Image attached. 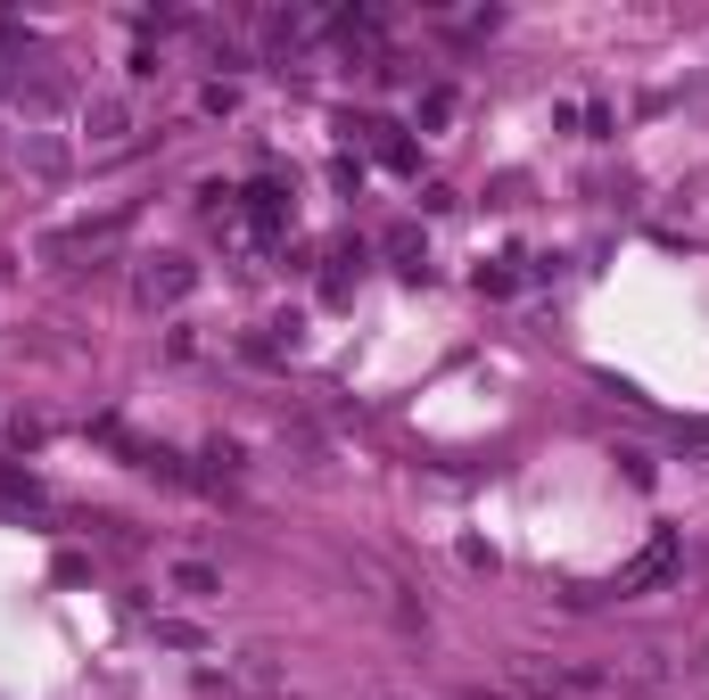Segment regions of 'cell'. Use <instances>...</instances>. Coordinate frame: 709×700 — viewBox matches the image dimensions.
I'll return each mask as SVG.
<instances>
[{
    "label": "cell",
    "mask_w": 709,
    "mask_h": 700,
    "mask_svg": "<svg viewBox=\"0 0 709 700\" xmlns=\"http://www.w3.org/2000/svg\"><path fill=\"white\" fill-rule=\"evenodd\" d=\"M174 593H191V602H206V593H223V577L206 561H174Z\"/></svg>",
    "instance_id": "cell-3"
},
{
    "label": "cell",
    "mask_w": 709,
    "mask_h": 700,
    "mask_svg": "<svg viewBox=\"0 0 709 700\" xmlns=\"http://www.w3.org/2000/svg\"><path fill=\"white\" fill-rule=\"evenodd\" d=\"M182 289H191V264H182V256H157L149 281H140V296H149V305H174Z\"/></svg>",
    "instance_id": "cell-2"
},
{
    "label": "cell",
    "mask_w": 709,
    "mask_h": 700,
    "mask_svg": "<svg viewBox=\"0 0 709 700\" xmlns=\"http://www.w3.org/2000/svg\"><path fill=\"white\" fill-rule=\"evenodd\" d=\"M669 568H677V536H669V527H660V536L643 544V553H635L628 568H619V593H643V585H660V577H669Z\"/></svg>",
    "instance_id": "cell-1"
},
{
    "label": "cell",
    "mask_w": 709,
    "mask_h": 700,
    "mask_svg": "<svg viewBox=\"0 0 709 700\" xmlns=\"http://www.w3.org/2000/svg\"><path fill=\"white\" fill-rule=\"evenodd\" d=\"M91 124H99V140H116L133 116H124V99H91Z\"/></svg>",
    "instance_id": "cell-5"
},
{
    "label": "cell",
    "mask_w": 709,
    "mask_h": 700,
    "mask_svg": "<svg viewBox=\"0 0 709 700\" xmlns=\"http://www.w3.org/2000/svg\"><path fill=\"white\" fill-rule=\"evenodd\" d=\"M281 223H289V189L264 182V189H256V231H281Z\"/></svg>",
    "instance_id": "cell-4"
}]
</instances>
